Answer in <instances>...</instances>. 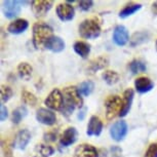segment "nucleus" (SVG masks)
I'll use <instances>...</instances> for the list:
<instances>
[{
  "mask_svg": "<svg viewBox=\"0 0 157 157\" xmlns=\"http://www.w3.org/2000/svg\"><path fill=\"white\" fill-rule=\"evenodd\" d=\"M64 107L62 112L65 116H69L76 108H82L83 100L75 86H68L64 90Z\"/></svg>",
  "mask_w": 157,
  "mask_h": 157,
  "instance_id": "nucleus-1",
  "label": "nucleus"
},
{
  "mask_svg": "<svg viewBox=\"0 0 157 157\" xmlns=\"http://www.w3.org/2000/svg\"><path fill=\"white\" fill-rule=\"evenodd\" d=\"M52 28L49 25L44 23H36L33 26V37H32V41H33V45L36 49L42 48L45 45L46 41L49 39L52 35Z\"/></svg>",
  "mask_w": 157,
  "mask_h": 157,
  "instance_id": "nucleus-2",
  "label": "nucleus"
},
{
  "mask_svg": "<svg viewBox=\"0 0 157 157\" xmlns=\"http://www.w3.org/2000/svg\"><path fill=\"white\" fill-rule=\"evenodd\" d=\"M101 25L96 17H90L82 21L79 25V35L84 39H94L101 35Z\"/></svg>",
  "mask_w": 157,
  "mask_h": 157,
  "instance_id": "nucleus-3",
  "label": "nucleus"
},
{
  "mask_svg": "<svg viewBox=\"0 0 157 157\" xmlns=\"http://www.w3.org/2000/svg\"><path fill=\"white\" fill-rule=\"evenodd\" d=\"M123 106V100L119 96H109L105 101L106 117L108 120L113 119L120 114Z\"/></svg>",
  "mask_w": 157,
  "mask_h": 157,
  "instance_id": "nucleus-4",
  "label": "nucleus"
},
{
  "mask_svg": "<svg viewBox=\"0 0 157 157\" xmlns=\"http://www.w3.org/2000/svg\"><path fill=\"white\" fill-rule=\"evenodd\" d=\"M44 104L46 105V107L49 110H55V111H62V109L64 107V94L63 93L55 88L50 91V94L47 96V98L44 101Z\"/></svg>",
  "mask_w": 157,
  "mask_h": 157,
  "instance_id": "nucleus-5",
  "label": "nucleus"
},
{
  "mask_svg": "<svg viewBox=\"0 0 157 157\" xmlns=\"http://www.w3.org/2000/svg\"><path fill=\"white\" fill-rule=\"evenodd\" d=\"M25 2L17 1V0H5L2 1V10L5 17L7 19H14L17 17L22 10V4Z\"/></svg>",
  "mask_w": 157,
  "mask_h": 157,
  "instance_id": "nucleus-6",
  "label": "nucleus"
},
{
  "mask_svg": "<svg viewBox=\"0 0 157 157\" xmlns=\"http://www.w3.org/2000/svg\"><path fill=\"white\" fill-rule=\"evenodd\" d=\"M52 4L54 1H50V0H34L31 2L32 11L36 17H42L50 10Z\"/></svg>",
  "mask_w": 157,
  "mask_h": 157,
  "instance_id": "nucleus-7",
  "label": "nucleus"
},
{
  "mask_svg": "<svg viewBox=\"0 0 157 157\" xmlns=\"http://www.w3.org/2000/svg\"><path fill=\"white\" fill-rule=\"evenodd\" d=\"M127 123L124 120L116 121L110 127V136L114 141L121 142L127 135Z\"/></svg>",
  "mask_w": 157,
  "mask_h": 157,
  "instance_id": "nucleus-8",
  "label": "nucleus"
},
{
  "mask_svg": "<svg viewBox=\"0 0 157 157\" xmlns=\"http://www.w3.org/2000/svg\"><path fill=\"white\" fill-rule=\"evenodd\" d=\"M57 14L59 19L63 22H70L75 17V10L71 4L64 2V3H60L57 6Z\"/></svg>",
  "mask_w": 157,
  "mask_h": 157,
  "instance_id": "nucleus-9",
  "label": "nucleus"
},
{
  "mask_svg": "<svg viewBox=\"0 0 157 157\" xmlns=\"http://www.w3.org/2000/svg\"><path fill=\"white\" fill-rule=\"evenodd\" d=\"M31 141V132L28 129H21L14 137L13 147L19 150H25Z\"/></svg>",
  "mask_w": 157,
  "mask_h": 157,
  "instance_id": "nucleus-10",
  "label": "nucleus"
},
{
  "mask_svg": "<svg viewBox=\"0 0 157 157\" xmlns=\"http://www.w3.org/2000/svg\"><path fill=\"white\" fill-rule=\"evenodd\" d=\"M36 119L39 123L44 125H54L57 122V116L49 109L40 108L36 113Z\"/></svg>",
  "mask_w": 157,
  "mask_h": 157,
  "instance_id": "nucleus-11",
  "label": "nucleus"
},
{
  "mask_svg": "<svg viewBox=\"0 0 157 157\" xmlns=\"http://www.w3.org/2000/svg\"><path fill=\"white\" fill-rule=\"evenodd\" d=\"M129 35L127 29L123 25H118L113 31V41L118 46H124L128 42Z\"/></svg>",
  "mask_w": 157,
  "mask_h": 157,
  "instance_id": "nucleus-12",
  "label": "nucleus"
},
{
  "mask_svg": "<svg viewBox=\"0 0 157 157\" xmlns=\"http://www.w3.org/2000/svg\"><path fill=\"white\" fill-rule=\"evenodd\" d=\"M74 157H99V152L93 145L81 144L74 151Z\"/></svg>",
  "mask_w": 157,
  "mask_h": 157,
  "instance_id": "nucleus-13",
  "label": "nucleus"
},
{
  "mask_svg": "<svg viewBox=\"0 0 157 157\" xmlns=\"http://www.w3.org/2000/svg\"><path fill=\"white\" fill-rule=\"evenodd\" d=\"M103 130V122L98 116H91L87 124L86 135L88 137H98Z\"/></svg>",
  "mask_w": 157,
  "mask_h": 157,
  "instance_id": "nucleus-14",
  "label": "nucleus"
},
{
  "mask_svg": "<svg viewBox=\"0 0 157 157\" xmlns=\"http://www.w3.org/2000/svg\"><path fill=\"white\" fill-rule=\"evenodd\" d=\"M77 130L75 127H68L64 130L60 138V144L63 147H69L77 140Z\"/></svg>",
  "mask_w": 157,
  "mask_h": 157,
  "instance_id": "nucleus-15",
  "label": "nucleus"
},
{
  "mask_svg": "<svg viewBox=\"0 0 157 157\" xmlns=\"http://www.w3.org/2000/svg\"><path fill=\"white\" fill-rule=\"evenodd\" d=\"M29 27V23L27 20L25 19H17L14 20L13 22H11L7 27V31L10 34L13 35H19L24 33Z\"/></svg>",
  "mask_w": 157,
  "mask_h": 157,
  "instance_id": "nucleus-16",
  "label": "nucleus"
},
{
  "mask_svg": "<svg viewBox=\"0 0 157 157\" xmlns=\"http://www.w3.org/2000/svg\"><path fill=\"white\" fill-rule=\"evenodd\" d=\"M44 47L52 52H61L66 47V43H65V41L61 37L54 35V36H52L46 41Z\"/></svg>",
  "mask_w": 157,
  "mask_h": 157,
  "instance_id": "nucleus-17",
  "label": "nucleus"
},
{
  "mask_svg": "<svg viewBox=\"0 0 157 157\" xmlns=\"http://www.w3.org/2000/svg\"><path fill=\"white\" fill-rule=\"evenodd\" d=\"M154 87L153 81L148 77H139L135 80V88L139 94H146Z\"/></svg>",
  "mask_w": 157,
  "mask_h": 157,
  "instance_id": "nucleus-18",
  "label": "nucleus"
},
{
  "mask_svg": "<svg viewBox=\"0 0 157 157\" xmlns=\"http://www.w3.org/2000/svg\"><path fill=\"white\" fill-rule=\"evenodd\" d=\"M134 96H135V93H134V90H132V88H127V90L124 91L122 110H121L119 114L120 117L126 116L127 113L129 112L130 108H132V101H134Z\"/></svg>",
  "mask_w": 157,
  "mask_h": 157,
  "instance_id": "nucleus-19",
  "label": "nucleus"
},
{
  "mask_svg": "<svg viewBox=\"0 0 157 157\" xmlns=\"http://www.w3.org/2000/svg\"><path fill=\"white\" fill-rule=\"evenodd\" d=\"M74 52L82 59H86L90 52V45L84 41H76L73 45Z\"/></svg>",
  "mask_w": 157,
  "mask_h": 157,
  "instance_id": "nucleus-20",
  "label": "nucleus"
},
{
  "mask_svg": "<svg viewBox=\"0 0 157 157\" xmlns=\"http://www.w3.org/2000/svg\"><path fill=\"white\" fill-rule=\"evenodd\" d=\"M150 38V35L148 32L146 31H139L136 32V33L132 35V38H130V46L135 47L137 45H140V44H143L145 42H147Z\"/></svg>",
  "mask_w": 157,
  "mask_h": 157,
  "instance_id": "nucleus-21",
  "label": "nucleus"
},
{
  "mask_svg": "<svg viewBox=\"0 0 157 157\" xmlns=\"http://www.w3.org/2000/svg\"><path fill=\"white\" fill-rule=\"evenodd\" d=\"M108 63H109V61L106 57H99L90 62L87 69L90 73H94V72H97V71L104 69V68L108 65Z\"/></svg>",
  "mask_w": 157,
  "mask_h": 157,
  "instance_id": "nucleus-22",
  "label": "nucleus"
},
{
  "mask_svg": "<svg viewBox=\"0 0 157 157\" xmlns=\"http://www.w3.org/2000/svg\"><path fill=\"white\" fill-rule=\"evenodd\" d=\"M141 8L142 4L140 3H128L119 11V17L120 19H126V17L132 16L134 13L139 11Z\"/></svg>",
  "mask_w": 157,
  "mask_h": 157,
  "instance_id": "nucleus-23",
  "label": "nucleus"
},
{
  "mask_svg": "<svg viewBox=\"0 0 157 157\" xmlns=\"http://www.w3.org/2000/svg\"><path fill=\"white\" fill-rule=\"evenodd\" d=\"M32 72H33V68L27 62L20 63V65L17 66V73L24 80H29L32 76Z\"/></svg>",
  "mask_w": 157,
  "mask_h": 157,
  "instance_id": "nucleus-24",
  "label": "nucleus"
},
{
  "mask_svg": "<svg viewBox=\"0 0 157 157\" xmlns=\"http://www.w3.org/2000/svg\"><path fill=\"white\" fill-rule=\"evenodd\" d=\"M27 114H28V110L25 106L17 107L16 110L13 111V114H11V121H13V124H19L24 118L27 116Z\"/></svg>",
  "mask_w": 157,
  "mask_h": 157,
  "instance_id": "nucleus-25",
  "label": "nucleus"
},
{
  "mask_svg": "<svg viewBox=\"0 0 157 157\" xmlns=\"http://www.w3.org/2000/svg\"><path fill=\"white\" fill-rule=\"evenodd\" d=\"M102 78L108 85H114L119 81V74L115 72V71L107 70L105 72H103Z\"/></svg>",
  "mask_w": 157,
  "mask_h": 157,
  "instance_id": "nucleus-26",
  "label": "nucleus"
},
{
  "mask_svg": "<svg viewBox=\"0 0 157 157\" xmlns=\"http://www.w3.org/2000/svg\"><path fill=\"white\" fill-rule=\"evenodd\" d=\"M77 88H78V91H79V94H80L81 97H88L94 91V84L93 81L85 80L83 82H81Z\"/></svg>",
  "mask_w": 157,
  "mask_h": 157,
  "instance_id": "nucleus-27",
  "label": "nucleus"
},
{
  "mask_svg": "<svg viewBox=\"0 0 157 157\" xmlns=\"http://www.w3.org/2000/svg\"><path fill=\"white\" fill-rule=\"evenodd\" d=\"M147 69L146 64L141 60H134L129 63V70L132 71V74H139L143 73Z\"/></svg>",
  "mask_w": 157,
  "mask_h": 157,
  "instance_id": "nucleus-28",
  "label": "nucleus"
},
{
  "mask_svg": "<svg viewBox=\"0 0 157 157\" xmlns=\"http://www.w3.org/2000/svg\"><path fill=\"white\" fill-rule=\"evenodd\" d=\"M22 101L24 104L29 106H35L37 104V98L35 97V94L26 90L22 91Z\"/></svg>",
  "mask_w": 157,
  "mask_h": 157,
  "instance_id": "nucleus-29",
  "label": "nucleus"
},
{
  "mask_svg": "<svg viewBox=\"0 0 157 157\" xmlns=\"http://www.w3.org/2000/svg\"><path fill=\"white\" fill-rule=\"evenodd\" d=\"M0 90H1V104L6 103L7 101H10L11 99L13 93V90H11L10 86H6V85L2 84Z\"/></svg>",
  "mask_w": 157,
  "mask_h": 157,
  "instance_id": "nucleus-30",
  "label": "nucleus"
},
{
  "mask_svg": "<svg viewBox=\"0 0 157 157\" xmlns=\"http://www.w3.org/2000/svg\"><path fill=\"white\" fill-rule=\"evenodd\" d=\"M38 152L42 157H50L52 154L55 153V149L52 146H48V145H38Z\"/></svg>",
  "mask_w": 157,
  "mask_h": 157,
  "instance_id": "nucleus-31",
  "label": "nucleus"
},
{
  "mask_svg": "<svg viewBox=\"0 0 157 157\" xmlns=\"http://www.w3.org/2000/svg\"><path fill=\"white\" fill-rule=\"evenodd\" d=\"M144 157H157V142L152 143L145 152Z\"/></svg>",
  "mask_w": 157,
  "mask_h": 157,
  "instance_id": "nucleus-32",
  "label": "nucleus"
},
{
  "mask_svg": "<svg viewBox=\"0 0 157 157\" xmlns=\"http://www.w3.org/2000/svg\"><path fill=\"white\" fill-rule=\"evenodd\" d=\"M1 149H2V153H3V157H13V151H11L10 144L7 142L2 141Z\"/></svg>",
  "mask_w": 157,
  "mask_h": 157,
  "instance_id": "nucleus-33",
  "label": "nucleus"
},
{
  "mask_svg": "<svg viewBox=\"0 0 157 157\" xmlns=\"http://www.w3.org/2000/svg\"><path fill=\"white\" fill-rule=\"evenodd\" d=\"M94 5V1H91V0H86V1H80L78 3V7L79 10H82V11H88L90 10L91 7H93Z\"/></svg>",
  "mask_w": 157,
  "mask_h": 157,
  "instance_id": "nucleus-34",
  "label": "nucleus"
},
{
  "mask_svg": "<svg viewBox=\"0 0 157 157\" xmlns=\"http://www.w3.org/2000/svg\"><path fill=\"white\" fill-rule=\"evenodd\" d=\"M110 157H122V149L119 146H112L109 150Z\"/></svg>",
  "mask_w": 157,
  "mask_h": 157,
  "instance_id": "nucleus-35",
  "label": "nucleus"
},
{
  "mask_svg": "<svg viewBox=\"0 0 157 157\" xmlns=\"http://www.w3.org/2000/svg\"><path fill=\"white\" fill-rule=\"evenodd\" d=\"M7 116H8V110H7V108L5 107L3 104H1V106H0V120L4 121L7 118Z\"/></svg>",
  "mask_w": 157,
  "mask_h": 157,
  "instance_id": "nucleus-36",
  "label": "nucleus"
},
{
  "mask_svg": "<svg viewBox=\"0 0 157 157\" xmlns=\"http://www.w3.org/2000/svg\"><path fill=\"white\" fill-rule=\"evenodd\" d=\"M57 139V132H48L44 135V140L47 142H55Z\"/></svg>",
  "mask_w": 157,
  "mask_h": 157,
  "instance_id": "nucleus-37",
  "label": "nucleus"
},
{
  "mask_svg": "<svg viewBox=\"0 0 157 157\" xmlns=\"http://www.w3.org/2000/svg\"><path fill=\"white\" fill-rule=\"evenodd\" d=\"M85 112H86V108H83L82 110H80V112H79V114H78V119H80V120L83 119L85 116Z\"/></svg>",
  "mask_w": 157,
  "mask_h": 157,
  "instance_id": "nucleus-38",
  "label": "nucleus"
},
{
  "mask_svg": "<svg viewBox=\"0 0 157 157\" xmlns=\"http://www.w3.org/2000/svg\"><path fill=\"white\" fill-rule=\"evenodd\" d=\"M152 13L157 17V1L153 2V4H152Z\"/></svg>",
  "mask_w": 157,
  "mask_h": 157,
  "instance_id": "nucleus-39",
  "label": "nucleus"
},
{
  "mask_svg": "<svg viewBox=\"0 0 157 157\" xmlns=\"http://www.w3.org/2000/svg\"><path fill=\"white\" fill-rule=\"evenodd\" d=\"M156 50H157V41H156Z\"/></svg>",
  "mask_w": 157,
  "mask_h": 157,
  "instance_id": "nucleus-40",
  "label": "nucleus"
}]
</instances>
